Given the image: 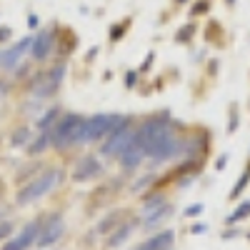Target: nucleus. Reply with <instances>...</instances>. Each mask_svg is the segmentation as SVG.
<instances>
[{
	"label": "nucleus",
	"mask_w": 250,
	"mask_h": 250,
	"mask_svg": "<svg viewBox=\"0 0 250 250\" xmlns=\"http://www.w3.org/2000/svg\"><path fill=\"white\" fill-rule=\"evenodd\" d=\"M238 128V105H230V123H228V133Z\"/></svg>",
	"instance_id": "obj_26"
},
{
	"label": "nucleus",
	"mask_w": 250,
	"mask_h": 250,
	"mask_svg": "<svg viewBox=\"0 0 250 250\" xmlns=\"http://www.w3.org/2000/svg\"><path fill=\"white\" fill-rule=\"evenodd\" d=\"M248 240H250V233H248Z\"/></svg>",
	"instance_id": "obj_35"
},
{
	"label": "nucleus",
	"mask_w": 250,
	"mask_h": 250,
	"mask_svg": "<svg viewBox=\"0 0 250 250\" xmlns=\"http://www.w3.org/2000/svg\"><path fill=\"white\" fill-rule=\"evenodd\" d=\"M48 145H50V130H43V133L38 135V140L28 148V155H40V153L48 148Z\"/></svg>",
	"instance_id": "obj_19"
},
{
	"label": "nucleus",
	"mask_w": 250,
	"mask_h": 250,
	"mask_svg": "<svg viewBox=\"0 0 250 250\" xmlns=\"http://www.w3.org/2000/svg\"><path fill=\"white\" fill-rule=\"evenodd\" d=\"M30 43H33V38H23L15 48H10V50L3 55V60H0V62H3V68H8V70H10V68H15V62L20 60V55H23V53L30 48Z\"/></svg>",
	"instance_id": "obj_15"
},
{
	"label": "nucleus",
	"mask_w": 250,
	"mask_h": 250,
	"mask_svg": "<svg viewBox=\"0 0 250 250\" xmlns=\"http://www.w3.org/2000/svg\"><path fill=\"white\" fill-rule=\"evenodd\" d=\"M135 143L155 163H165V160H170L185 150V143L178 138V133H173L170 115L165 110H163V115H153L140 125L135 130Z\"/></svg>",
	"instance_id": "obj_1"
},
{
	"label": "nucleus",
	"mask_w": 250,
	"mask_h": 250,
	"mask_svg": "<svg viewBox=\"0 0 250 250\" xmlns=\"http://www.w3.org/2000/svg\"><path fill=\"white\" fill-rule=\"evenodd\" d=\"M0 60H3V55H0Z\"/></svg>",
	"instance_id": "obj_36"
},
{
	"label": "nucleus",
	"mask_w": 250,
	"mask_h": 250,
	"mask_svg": "<svg viewBox=\"0 0 250 250\" xmlns=\"http://www.w3.org/2000/svg\"><path fill=\"white\" fill-rule=\"evenodd\" d=\"M205 230H208V225H203V223L193 225V233H195V235H200V233H205Z\"/></svg>",
	"instance_id": "obj_31"
},
{
	"label": "nucleus",
	"mask_w": 250,
	"mask_h": 250,
	"mask_svg": "<svg viewBox=\"0 0 250 250\" xmlns=\"http://www.w3.org/2000/svg\"><path fill=\"white\" fill-rule=\"evenodd\" d=\"M120 220H123V210H113L105 220H103V223L98 225V233H100V235L113 233V228H118V225H120Z\"/></svg>",
	"instance_id": "obj_17"
},
{
	"label": "nucleus",
	"mask_w": 250,
	"mask_h": 250,
	"mask_svg": "<svg viewBox=\"0 0 250 250\" xmlns=\"http://www.w3.org/2000/svg\"><path fill=\"white\" fill-rule=\"evenodd\" d=\"M248 183H250V165H248V170L243 173V178L238 180V185L233 188V193H230V200H235V198H240V193L248 188Z\"/></svg>",
	"instance_id": "obj_22"
},
{
	"label": "nucleus",
	"mask_w": 250,
	"mask_h": 250,
	"mask_svg": "<svg viewBox=\"0 0 250 250\" xmlns=\"http://www.w3.org/2000/svg\"><path fill=\"white\" fill-rule=\"evenodd\" d=\"M58 113H60L58 108L48 110V115H45V118H40V120H38V128H40V130H50V125H53V120H58Z\"/></svg>",
	"instance_id": "obj_23"
},
{
	"label": "nucleus",
	"mask_w": 250,
	"mask_h": 250,
	"mask_svg": "<svg viewBox=\"0 0 250 250\" xmlns=\"http://www.w3.org/2000/svg\"><path fill=\"white\" fill-rule=\"evenodd\" d=\"M103 173V165L95 160V155H85V158H80L78 165L73 168V180L75 183H88L93 178H98Z\"/></svg>",
	"instance_id": "obj_9"
},
{
	"label": "nucleus",
	"mask_w": 250,
	"mask_h": 250,
	"mask_svg": "<svg viewBox=\"0 0 250 250\" xmlns=\"http://www.w3.org/2000/svg\"><path fill=\"white\" fill-rule=\"evenodd\" d=\"M10 33H13V30H10V28H5V25L0 28V43H3V40H8V38H10Z\"/></svg>",
	"instance_id": "obj_30"
},
{
	"label": "nucleus",
	"mask_w": 250,
	"mask_h": 250,
	"mask_svg": "<svg viewBox=\"0 0 250 250\" xmlns=\"http://www.w3.org/2000/svg\"><path fill=\"white\" fill-rule=\"evenodd\" d=\"M200 213H203V203H195V205H190V208L185 210V215H188V218H198Z\"/></svg>",
	"instance_id": "obj_28"
},
{
	"label": "nucleus",
	"mask_w": 250,
	"mask_h": 250,
	"mask_svg": "<svg viewBox=\"0 0 250 250\" xmlns=\"http://www.w3.org/2000/svg\"><path fill=\"white\" fill-rule=\"evenodd\" d=\"M143 158H145L143 148H140V145H138V143L133 140V143L128 145V148L123 150V155H120V165H123L125 170H135L138 165L143 163Z\"/></svg>",
	"instance_id": "obj_11"
},
{
	"label": "nucleus",
	"mask_w": 250,
	"mask_h": 250,
	"mask_svg": "<svg viewBox=\"0 0 250 250\" xmlns=\"http://www.w3.org/2000/svg\"><path fill=\"white\" fill-rule=\"evenodd\" d=\"M135 228V220H128L125 225H120L118 230H113V235L108 238V248H118V245H123L125 240L130 238V230Z\"/></svg>",
	"instance_id": "obj_16"
},
{
	"label": "nucleus",
	"mask_w": 250,
	"mask_h": 250,
	"mask_svg": "<svg viewBox=\"0 0 250 250\" xmlns=\"http://www.w3.org/2000/svg\"><path fill=\"white\" fill-rule=\"evenodd\" d=\"M62 73H65V65H58L48 73H43L38 80H35V85H33V95L35 98H48L58 90L60 85V80H62Z\"/></svg>",
	"instance_id": "obj_6"
},
{
	"label": "nucleus",
	"mask_w": 250,
	"mask_h": 250,
	"mask_svg": "<svg viewBox=\"0 0 250 250\" xmlns=\"http://www.w3.org/2000/svg\"><path fill=\"white\" fill-rule=\"evenodd\" d=\"M250 215V200H245V203H240L238 208H235V213L228 218V223H238V220H245Z\"/></svg>",
	"instance_id": "obj_21"
},
{
	"label": "nucleus",
	"mask_w": 250,
	"mask_h": 250,
	"mask_svg": "<svg viewBox=\"0 0 250 250\" xmlns=\"http://www.w3.org/2000/svg\"><path fill=\"white\" fill-rule=\"evenodd\" d=\"M28 28H38V18H35V15L28 18Z\"/></svg>",
	"instance_id": "obj_32"
},
{
	"label": "nucleus",
	"mask_w": 250,
	"mask_h": 250,
	"mask_svg": "<svg viewBox=\"0 0 250 250\" xmlns=\"http://www.w3.org/2000/svg\"><path fill=\"white\" fill-rule=\"evenodd\" d=\"M28 135H30V133H28L25 128H23V130H18V133L13 135V145H23V143L28 140Z\"/></svg>",
	"instance_id": "obj_27"
},
{
	"label": "nucleus",
	"mask_w": 250,
	"mask_h": 250,
	"mask_svg": "<svg viewBox=\"0 0 250 250\" xmlns=\"http://www.w3.org/2000/svg\"><path fill=\"white\" fill-rule=\"evenodd\" d=\"M125 120H128V118H120V115H95V118H85V120L80 123L75 145L90 143V140H100L103 135H110L118 125H123Z\"/></svg>",
	"instance_id": "obj_2"
},
{
	"label": "nucleus",
	"mask_w": 250,
	"mask_h": 250,
	"mask_svg": "<svg viewBox=\"0 0 250 250\" xmlns=\"http://www.w3.org/2000/svg\"><path fill=\"white\" fill-rule=\"evenodd\" d=\"M60 170H48V173H43L40 178H35L30 185H25L23 190L18 193V205H28V203H33V200H38V198H43L48 190H53V188L60 183Z\"/></svg>",
	"instance_id": "obj_4"
},
{
	"label": "nucleus",
	"mask_w": 250,
	"mask_h": 250,
	"mask_svg": "<svg viewBox=\"0 0 250 250\" xmlns=\"http://www.w3.org/2000/svg\"><path fill=\"white\" fill-rule=\"evenodd\" d=\"M195 23H188V25H183L180 30H178V35H175V43H190L193 40V35H195Z\"/></svg>",
	"instance_id": "obj_20"
},
{
	"label": "nucleus",
	"mask_w": 250,
	"mask_h": 250,
	"mask_svg": "<svg viewBox=\"0 0 250 250\" xmlns=\"http://www.w3.org/2000/svg\"><path fill=\"white\" fill-rule=\"evenodd\" d=\"M135 80H138L135 70H128V75H125V85H128V88H133V85H135Z\"/></svg>",
	"instance_id": "obj_29"
},
{
	"label": "nucleus",
	"mask_w": 250,
	"mask_h": 250,
	"mask_svg": "<svg viewBox=\"0 0 250 250\" xmlns=\"http://www.w3.org/2000/svg\"><path fill=\"white\" fill-rule=\"evenodd\" d=\"M170 210H173L170 203H163L160 208H155V210L150 208L148 215H145V230H153L155 225H160L163 220H168V218H170Z\"/></svg>",
	"instance_id": "obj_14"
},
{
	"label": "nucleus",
	"mask_w": 250,
	"mask_h": 250,
	"mask_svg": "<svg viewBox=\"0 0 250 250\" xmlns=\"http://www.w3.org/2000/svg\"><path fill=\"white\" fill-rule=\"evenodd\" d=\"M170 245H173V233L170 230H163V233L148 238L145 243H140L138 250H168Z\"/></svg>",
	"instance_id": "obj_13"
},
{
	"label": "nucleus",
	"mask_w": 250,
	"mask_h": 250,
	"mask_svg": "<svg viewBox=\"0 0 250 250\" xmlns=\"http://www.w3.org/2000/svg\"><path fill=\"white\" fill-rule=\"evenodd\" d=\"M175 3H188V0H175Z\"/></svg>",
	"instance_id": "obj_34"
},
{
	"label": "nucleus",
	"mask_w": 250,
	"mask_h": 250,
	"mask_svg": "<svg viewBox=\"0 0 250 250\" xmlns=\"http://www.w3.org/2000/svg\"><path fill=\"white\" fill-rule=\"evenodd\" d=\"M130 23H133V18H123L120 23H115V25H110V43H118V40H123V35H125V30L130 28Z\"/></svg>",
	"instance_id": "obj_18"
},
{
	"label": "nucleus",
	"mask_w": 250,
	"mask_h": 250,
	"mask_svg": "<svg viewBox=\"0 0 250 250\" xmlns=\"http://www.w3.org/2000/svg\"><path fill=\"white\" fill-rule=\"evenodd\" d=\"M135 140V130H133V120L128 118L123 125H118V128L110 133V138L103 143V155H108V158H113V155H123V150L128 148V145Z\"/></svg>",
	"instance_id": "obj_5"
},
{
	"label": "nucleus",
	"mask_w": 250,
	"mask_h": 250,
	"mask_svg": "<svg viewBox=\"0 0 250 250\" xmlns=\"http://www.w3.org/2000/svg\"><path fill=\"white\" fill-rule=\"evenodd\" d=\"M55 48L60 55H70L75 48H78V35L73 30H62V33H55Z\"/></svg>",
	"instance_id": "obj_12"
},
{
	"label": "nucleus",
	"mask_w": 250,
	"mask_h": 250,
	"mask_svg": "<svg viewBox=\"0 0 250 250\" xmlns=\"http://www.w3.org/2000/svg\"><path fill=\"white\" fill-rule=\"evenodd\" d=\"M210 10V0H195L193 3V15H205Z\"/></svg>",
	"instance_id": "obj_24"
},
{
	"label": "nucleus",
	"mask_w": 250,
	"mask_h": 250,
	"mask_svg": "<svg viewBox=\"0 0 250 250\" xmlns=\"http://www.w3.org/2000/svg\"><path fill=\"white\" fill-rule=\"evenodd\" d=\"M225 163H228V158H225V155H223V158H218V163H215V165H218V170H223V168H225Z\"/></svg>",
	"instance_id": "obj_33"
},
{
	"label": "nucleus",
	"mask_w": 250,
	"mask_h": 250,
	"mask_svg": "<svg viewBox=\"0 0 250 250\" xmlns=\"http://www.w3.org/2000/svg\"><path fill=\"white\" fill-rule=\"evenodd\" d=\"M40 220H30L28 225H25V230L20 233L18 238H13V240H8L5 245H3V250H28L35 240H38V235H40Z\"/></svg>",
	"instance_id": "obj_7"
},
{
	"label": "nucleus",
	"mask_w": 250,
	"mask_h": 250,
	"mask_svg": "<svg viewBox=\"0 0 250 250\" xmlns=\"http://www.w3.org/2000/svg\"><path fill=\"white\" fill-rule=\"evenodd\" d=\"M13 230H15V228H13V223H10V220H0V240H5Z\"/></svg>",
	"instance_id": "obj_25"
},
{
	"label": "nucleus",
	"mask_w": 250,
	"mask_h": 250,
	"mask_svg": "<svg viewBox=\"0 0 250 250\" xmlns=\"http://www.w3.org/2000/svg\"><path fill=\"white\" fill-rule=\"evenodd\" d=\"M53 45H55V30L45 28V30H40V33L33 38L30 55H33L35 60H45V58L53 53Z\"/></svg>",
	"instance_id": "obj_8"
},
{
	"label": "nucleus",
	"mask_w": 250,
	"mask_h": 250,
	"mask_svg": "<svg viewBox=\"0 0 250 250\" xmlns=\"http://www.w3.org/2000/svg\"><path fill=\"white\" fill-rule=\"evenodd\" d=\"M85 120L78 113H68L62 115L53 128H50V145L58 150H65L70 145H75V138H78V130H80V123Z\"/></svg>",
	"instance_id": "obj_3"
},
{
	"label": "nucleus",
	"mask_w": 250,
	"mask_h": 250,
	"mask_svg": "<svg viewBox=\"0 0 250 250\" xmlns=\"http://www.w3.org/2000/svg\"><path fill=\"white\" fill-rule=\"evenodd\" d=\"M168 250H170V248H168Z\"/></svg>",
	"instance_id": "obj_37"
},
{
	"label": "nucleus",
	"mask_w": 250,
	"mask_h": 250,
	"mask_svg": "<svg viewBox=\"0 0 250 250\" xmlns=\"http://www.w3.org/2000/svg\"><path fill=\"white\" fill-rule=\"evenodd\" d=\"M62 230H65V225H62V218H60V215H53V218L48 220L45 228H40L38 245H53L55 240H60Z\"/></svg>",
	"instance_id": "obj_10"
}]
</instances>
